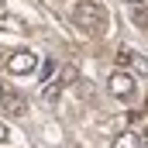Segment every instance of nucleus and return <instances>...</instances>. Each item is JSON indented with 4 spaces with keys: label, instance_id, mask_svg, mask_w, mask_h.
I'll return each instance as SVG.
<instances>
[{
    "label": "nucleus",
    "instance_id": "1",
    "mask_svg": "<svg viewBox=\"0 0 148 148\" xmlns=\"http://www.w3.org/2000/svg\"><path fill=\"white\" fill-rule=\"evenodd\" d=\"M73 21L83 31H103L107 28V10L100 3H93V0H79L73 7Z\"/></svg>",
    "mask_w": 148,
    "mask_h": 148
},
{
    "label": "nucleus",
    "instance_id": "2",
    "mask_svg": "<svg viewBox=\"0 0 148 148\" xmlns=\"http://www.w3.org/2000/svg\"><path fill=\"white\" fill-rule=\"evenodd\" d=\"M107 90H110V97H117V100L134 97V76L124 73V69H117V73H110V79H107Z\"/></svg>",
    "mask_w": 148,
    "mask_h": 148
},
{
    "label": "nucleus",
    "instance_id": "3",
    "mask_svg": "<svg viewBox=\"0 0 148 148\" xmlns=\"http://www.w3.org/2000/svg\"><path fill=\"white\" fill-rule=\"evenodd\" d=\"M35 66H38V55H35V52H28V48L14 52V55L7 59V69H10L14 76H28L31 69H35Z\"/></svg>",
    "mask_w": 148,
    "mask_h": 148
},
{
    "label": "nucleus",
    "instance_id": "4",
    "mask_svg": "<svg viewBox=\"0 0 148 148\" xmlns=\"http://www.w3.org/2000/svg\"><path fill=\"white\" fill-rule=\"evenodd\" d=\"M3 107L14 114V117H21V114H28V100L21 93H3Z\"/></svg>",
    "mask_w": 148,
    "mask_h": 148
},
{
    "label": "nucleus",
    "instance_id": "5",
    "mask_svg": "<svg viewBox=\"0 0 148 148\" xmlns=\"http://www.w3.org/2000/svg\"><path fill=\"white\" fill-rule=\"evenodd\" d=\"M114 148H145V141H141L134 131H124V134L114 138Z\"/></svg>",
    "mask_w": 148,
    "mask_h": 148
},
{
    "label": "nucleus",
    "instance_id": "6",
    "mask_svg": "<svg viewBox=\"0 0 148 148\" xmlns=\"http://www.w3.org/2000/svg\"><path fill=\"white\" fill-rule=\"evenodd\" d=\"M62 90H66V83H62V79H48V86H45V93H41V97H45L48 103H55Z\"/></svg>",
    "mask_w": 148,
    "mask_h": 148
},
{
    "label": "nucleus",
    "instance_id": "7",
    "mask_svg": "<svg viewBox=\"0 0 148 148\" xmlns=\"http://www.w3.org/2000/svg\"><path fill=\"white\" fill-rule=\"evenodd\" d=\"M131 66H134L138 76H148V55H138V52H134V55H131Z\"/></svg>",
    "mask_w": 148,
    "mask_h": 148
},
{
    "label": "nucleus",
    "instance_id": "8",
    "mask_svg": "<svg viewBox=\"0 0 148 148\" xmlns=\"http://www.w3.org/2000/svg\"><path fill=\"white\" fill-rule=\"evenodd\" d=\"M52 73H55V62L48 59V62L41 66V76H38V83H48V79H52Z\"/></svg>",
    "mask_w": 148,
    "mask_h": 148
},
{
    "label": "nucleus",
    "instance_id": "9",
    "mask_svg": "<svg viewBox=\"0 0 148 148\" xmlns=\"http://www.w3.org/2000/svg\"><path fill=\"white\" fill-rule=\"evenodd\" d=\"M59 79H62V83L69 86V83L76 79V66H62V73H59Z\"/></svg>",
    "mask_w": 148,
    "mask_h": 148
},
{
    "label": "nucleus",
    "instance_id": "10",
    "mask_svg": "<svg viewBox=\"0 0 148 148\" xmlns=\"http://www.w3.org/2000/svg\"><path fill=\"white\" fill-rule=\"evenodd\" d=\"M131 48H117V66H131Z\"/></svg>",
    "mask_w": 148,
    "mask_h": 148
},
{
    "label": "nucleus",
    "instance_id": "11",
    "mask_svg": "<svg viewBox=\"0 0 148 148\" xmlns=\"http://www.w3.org/2000/svg\"><path fill=\"white\" fill-rule=\"evenodd\" d=\"M134 17H138V24H148V14H145V10H141V7L134 10Z\"/></svg>",
    "mask_w": 148,
    "mask_h": 148
},
{
    "label": "nucleus",
    "instance_id": "12",
    "mask_svg": "<svg viewBox=\"0 0 148 148\" xmlns=\"http://www.w3.org/2000/svg\"><path fill=\"white\" fill-rule=\"evenodd\" d=\"M7 138H10V134H7V127H3V124H0V145H3V141H7Z\"/></svg>",
    "mask_w": 148,
    "mask_h": 148
},
{
    "label": "nucleus",
    "instance_id": "13",
    "mask_svg": "<svg viewBox=\"0 0 148 148\" xmlns=\"http://www.w3.org/2000/svg\"><path fill=\"white\" fill-rule=\"evenodd\" d=\"M127 3H131V7H141V0H127Z\"/></svg>",
    "mask_w": 148,
    "mask_h": 148
},
{
    "label": "nucleus",
    "instance_id": "14",
    "mask_svg": "<svg viewBox=\"0 0 148 148\" xmlns=\"http://www.w3.org/2000/svg\"><path fill=\"white\" fill-rule=\"evenodd\" d=\"M141 141H145V148H148V131H145V134H141Z\"/></svg>",
    "mask_w": 148,
    "mask_h": 148
},
{
    "label": "nucleus",
    "instance_id": "15",
    "mask_svg": "<svg viewBox=\"0 0 148 148\" xmlns=\"http://www.w3.org/2000/svg\"><path fill=\"white\" fill-rule=\"evenodd\" d=\"M0 100H3V86H0Z\"/></svg>",
    "mask_w": 148,
    "mask_h": 148
},
{
    "label": "nucleus",
    "instance_id": "16",
    "mask_svg": "<svg viewBox=\"0 0 148 148\" xmlns=\"http://www.w3.org/2000/svg\"><path fill=\"white\" fill-rule=\"evenodd\" d=\"M0 3H3V0H0Z\"/></svg>",
    "mask_w": 148,
    "mask_h": 148
}]
</instances>
